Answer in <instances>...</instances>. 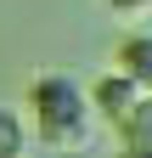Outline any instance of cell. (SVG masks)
Returning <instances> with one entry per match:
<instances>
[{
	"instance_id": "obj_1",
	"label": "cell",
	"mask_w": 152,
	"mask_h": 158,
	"mask_svg": "<svg viewBox=\"0 0 152 158\" xmlns=\"http://www.w3.org/2000/svg\"><path fill=\"white\" fill-rule=\"evenodd\" d=\"M28 118L45 147H85L90 135V96L68 73H40L28 85Z\"/></svg>"
},
{
	"instance_id": "obj_2",
	"label": "cell",
	"mask_w": 152,
	"mask_h": 158,
	"mask_svg": "<svg viewBox=\"0 0 152 158\" xmlns=\"http://www.w3.org/2000/svg\"><path fill=\"white\" fill-rule=\"evenodd\" d=\"M135 102H141V85H135L124 68H113V73H102V79H90V113H96L102 124H118Z\"/></svg>"
},
{
	"instance_id": "obj_3",
	"label": "cell",
	"mask_w": 152,
	"mask_h": 158,
	"mask_svg": "<svg viewBox=\"0 0 152 158\" xmlns=\"http://www.w3.org/2000/svg\"><path fill=\"white\" fill-rule=\"evenodd\" d=\"M118 141H124V152H135V158H152V90H141V102L130 107L118 124Z\"/></svg>"
},
{
	"instance_id": "obj_4",
	"label": "cell",
	"mask_w": 152,
	"mask_h": 158,
	"mask_svg": "<svg viewBox=\"0 0 152 158\" xmlns=\"http://www.w3.org/2000/svg\"><path fill=\"white\" fill-rule=\"evenodd\" d=\"M118 68L135 79L141 90H152V34H146V28H135V34L118 40Z\"/></svg>"
},
{
	"instance_id": "obj_5",
	"label": "cell",
	"mask_w": 152,
	"mask_h": 158,
	"mask_svg": "<svg viewBox=\"0 0 152 158\" xmlns=\"http://www.w3.org/2000/svg\"><path fill=\"white\" fill-rule=\"evenodd\" d=\"M28 113L23 107H0V158H17V152H23L28 147Z\"/></svg>"
},
{
	"instance_id": "obj_6",
	"label": "cell",
	"mask_w": 152,
	"mask_h": 158,
	"mask_svg": "<svg viewBox=\"0 0 152 158\" xmlns=\"http://www.w3.org/2000/svg\"><path fill=\"white\" fill-rule=\"evenodd\" d=\"M102 6L113 17H130V23H135V17H152V0H102Z\"/></svg>"
}]
</instances>
